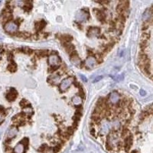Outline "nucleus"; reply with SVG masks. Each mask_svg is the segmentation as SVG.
<instances>
[{
	"mask_svg": "<svg viewBox=\"0 0 153 153\" xmlns=\"http://www.w3.org/2000/svg\"><path fill=\"white\" fill-rule=\"evenodd\" d=\"M18 26L16 22H15L13 21H7L5 25H4V29L6 32L8 33H10V34H12V33H15L16 32L18 31Z\"/></svg>",
	"mask_w": 153,
	"mask_h": 153,
	"instance_id": "1",
	"label": "nucleus"
},
{
	"mask_svg": "<svg viewBox=\"0 0 153 153\" xmlns=\"http://www.w3.org/2000/svg\"><path fill=\"white\" fill-rule=\"evenodd\" d=\"M90 18V15L87 12H85L84 10H79L76 14V19L78 22H84L87 21Z\"/></svg>",
	"mask_w": 153,
	"mask_h": 153,
	"instance_id": "2",
	"label": "nucleus"
},
{
	"mask_svg": "<svg viewBox=\"0 0 153 153\" xmlns=\"http://www.w3.org/2000/svg\"><path fill=\"white\" fill-rule=\"evenodd\" d=\"M73 81H74V80H73V78L71 77V76H69V77L63 80L62 82H61L60 84V90L61 92L66 91L67 89L70 87V85L73 83Z\"/></svg>",
	"mask_w": 153,
	"mask_h": 153,
	"instance_id": "3",
	"label": "nucleus"
},
{
	"mask_svg": "<svg viewBox=\"0 0 153 153\" xmlns=\"http://www.w3.org/2000/svg\"><path fill=\"white\" fill-rule=\"evenodd\" d=\"M120 100V95L117 92H112L109 96V102L111 104H117Z\"/></svg>",
	"mask_w": 153,
	"mask_h": 153,
	"instance_id": "4",
	"label": "nucleus"
},
{
	"mask_svg": "<svg viewBox=\"0 0 153 153\" xmlns=\"http://www.w3.org/2000/svg\"><path fill=\"white\" fill-rule=\"evenodd\" d=\"M48 63L51 66L54 67V66H59L60 63V59L57 55L55 54H51L48 57Z\"/></svg>",
	"mask_w": 153,
	"mask_h": 153,
	"instance_id": "5",
	"label": "nucleus"
},
{
	"mask_svg": "<svg viewBox=\"0 0 153 153\" xmlns=\"http://www.w3.org/2000/svg\"><path fill=\"white\" fill-rule=\"evenodd\" d=\"M70 61H71V63L73 64H74L75 66H77V67H80L81 64V58L78 57L77 54L76 53V51H73V53L70 54Z\"/></svg>",
	"mask_w": 153,
	"mask_h": 153,
	"instance_id": "6",
	"label": "nucleus"
},
{
	"mask_svg": "<svg viewBox=\"0 0 153 153\" xmlns=\"http://www.w3.org/2000/svg\"><path fill=\"white\" fill-rule=\"evenodd\" d=\"M18 133V129L16 126L15 125H12L10 128L8 129V130L7 132V134H6V137H7V139H12L16 136Z\"/></svg>",
	"mask_w": 153,
	"mask_h": 153,
	"instance_id": "7",
	"label": "nucleus"
},
{
	"mask_svg": "<svg viewBox=\"0 0 153 153\" xmlns=\"http://www.w3.org/2000/svg\"><path fill=\"white\" fill-rule=\"evenodd\" d=\"M100 28L97 27H90V28L88 29L87 32V35L90 38H93V37H97L100 35Z\"/></svg>",
	"mask_w": 153,
	"mask_h": 153,
	"instance_id": "8",
	"label": "nucleus"
},
{
	"mask_svg": "<svg viewBox=\"0 0 153 153\" xmlns=\"http://www.w3.org/2000/svg\"><path fill=\"white\" fill-rule=\"evenodd\" d=\"M97 63V59L96 57H94L93 56H89L85 60V66L87 67H93L95 66V64Z\"/></svg>",
	"mask_w": 153,
	"mask_h": 153,
	"instance_id": "9",
	"label": "nucleus"
},
{
	"mask_svg": "<svg viewBox=\"0 0 153 153\" xmlns=\"http://www.w3.org/2000/svg\"><path fill=\"white\" fill-rule=\"evenodd\" d=\"M111 128V124L109 123L108 121L104 120L102 123H101V131L103 134H106L109 133Z\"/></svg>",
	"mask_w": 153,
	"mask_h": 153,
	"instance_id": "10",
	"label": "nucleus"
},
{
	"mask_svg": "<svg viewBox=\"0 0 153 153\" xmlns=\"http://www.w3.org/2000/svg\"><path fill=\"white\" fill-rule=\"evenodd\" d=\"M24 150H25V146L21 142H19L15 146L13 153H24Z\"/></svg>",
	"mask_w": 153,
	"mask_h": 153,
	"instance_id": "11",
	"label": "nucleus"
},
{
	"mask_svg": "<svg viewBox=\"0 0 153 153\" xmlns=\"http://www.w3.org/2000/svg\"><path fill=\"white\" fill-rule=\"evenodd\" d=\"M16 97H17V91L14 90V89H12L11 91L8 92L7 96H6L7 100L8 101H14L15 100V98H16Z\"/></svg>",
	"mask_w": 153,
	"mask_h": 153,
	"instance_id": "12",
	"label": "nucleus"
},
{
	"mask_svg": "<svg viewBox=\"0 0 153 153\" xmlns=\"http://www.w3.org/2000/svg\"><path fill=\"white\" fill-rule=\"evenodd\" d=\"M133 144V137L132 136H128L125 139V151H129Z\"/></svg>",
	"mask_w": 153,
	"mask_h": 153,
	"instance_id": "13",
	"label": "nucleus"
},
{
	"mask_svg": "<svg viewBox=\"0 0 153 153\" xmlns=\"http://www.w3.org/2000/svg\"><path fill=\"white\" fill-rule=\"evenodd\" d=\"M95 15L97 17L98 20L100 21H103L106 18V14L102 10H99V9H94Z\"/></svg>",
	"mask_w": 153,
	"mask_h": 153,
	"instance_id": "14",
	"label": "nucleus"
},
{
	"mask_svg": "<svg viewBox=\"0 0 153 153\" xmlns=\"http://www.w3.org/2000/svg\"><path fill=\"white\" fill-rule=\"evenodd\" d=\"M45 24H46V22L44 20L39 21H38V22L35 23V29L37 31H41L45 27Z\"/></svg>",
	"mask_w": 153,
	"mask_h": 153,
	"instance_id": "15",
	"label": "nucleus"
},
{
	"mask_svg": "<svg viewBox=\"0 0 153 153\" xmlns=\"http://www.w3.org/2000/svg\"><path fill=\"white\" fill-rule=\"evenodd\" d=\"M72 102L75 106H80L82 103V98L80 96H75L73 97Z\"/></svg>",
	"mask_w": 153,
	"mask_h": 153,
	"instance_id": "16",
	"label": "nucleus"
},
{
	"mask_svg": "<svg viewBox=\"0 0 153 153\" xmlns=\"http://www.w3.org/2000/svg\"><path fill=\"white\" fill-rule=\"evenodd\" d=\"M60 79V76L57 74H53L49 77V80H51V81H50V82H52L53 84H57L59 82Z\"/></svg>",
	"mask_w": 153,
	"mask_h": 153,
	"instance_id": "17",
	"label": "nucleus"
},
{
	"mask_svg": "<svg viewBox=\"0 0 153 153\" xmlns=\"http://www.w3.org/2000/svg\"><path fill=\"white\" fill-rule=\"evenodd\" d=\"M111 126L113 128V129H119L121 127V122H119V120H118V119H114V120L112 122V125H111Z\"/></svg>",
	"mask_w": 153,
	"mask_h": 153,
	"instance_id": "18",
	"label": "nucleus"
},
{
	"mask_svg": "<svg viewBox=\"0 0 153 153\" xmlns=\"http://www.w3.org/2000/svg\"><path fill=\"white\" fill-rule=\"evenodd\" d=\"M60 39L62 40V41L64 43H65L66 44V43H69L70 41H71L73 38H72V36L66 35H63V37H61Z\"/></svg>",
	"mask_w": 153,
	"mask_h": 153,
	"instance_id": "19",
	"label": "nucleus"
},
{
	"mask_svg": "<svg viewBox=\"0 0 153 153\" xmlns=\"http://www.w3.org/2000/svg\"><path fill=\"white\" fill-rule=\"evenodd\" d=\"M23 112H24V114H25L26 116H30L33 113V110H32V108H31V107L27 106V107H25V108H24Z\"/></svg>",
	"mask_w": 153,
	"mask_h": 153,
	"instance_id": "20",
	"label": "nucleus"
},
{
	"mask_svg": "<svg viewBox=\"0 0 153 153\" xmlns=\"http://www.w3.org/2000/svg\"><path fill=\"white\" fill-rule=\"evenodd\" d=\"M151 15H152V12L150 11V9H147L145 12V13L143 14V19L144 20L149 19V18H150V17H151Z\"/></svg>",
	"mask_w": 153,
	"mask_h": 153,
	"instance_id": "21",
	"label": "nucleus"
},
{
	"mask_svg": "<svg viewBox=\"0 0 153 153\" xmlns=\"http://www.w3.org/2000/svg\"><path fill=\"white\" fill-rule=\"evenodd\" d=\"M8 69L9 71H11V72H15V70H17V66L15 65L14 63H12V64H9V65H8Z\"/></svg>",
	"mask_w": 153,
	"mask_h": 153,
	"instance_id": "22",
	"label": "nucleus"
},
{
	"mask_svg": "<svg viewBox=\"0 0 153 153\" xmlns=\"http://www.w3.org/2000/svg\"><path fill=\"white\" fill-rule=\"evenodd\" d=\"M60 148H61V147H60V145H55L54 147H53L51 149H52V151H53L54 153H57L60 150Z\"/></svg>",
	"mask_w": 153,
	"mask_h": 153,
	"instance_id": "23",
	"label": "nucleus"
},
{
	"mask_svg": "<svg viewBox=\"0 0 153 153\" xmlns=\"http://www.w3.org/2000/svg\"><path fill=\"white\" fill-rule=\"evenodd\" d=\"M124 73H121L120 75L117 76L116 77H115V80L116 81H122V80H124Z\"/></svg>",
	"mask_w": 153,
	"mask_h": 153,
	"instance_id": "24",
	"label": "nucleus"
},
{
	"mask_svg": "<svg viewBox=\"0 0 153 153\" xmlns=\"http://www.w3.org/2000/svg\"><path fill=\"white\" fill-rule=\"evenodd\" d=\"M21 143L23 144V145L25 146V148L28 146V138H24V139L21 140Z\"/></svg>",
	"mask_w": 153,
	"mask_h": 153,
	"instance_id": "25",
	"label": "nucleus"
},
{
	"mask_svg": "<svg viewBox=\"0 0 153 153\" xmlns=\"http://www.w3.org/2000/svg\"><path fill=\"white\" fill-rule=\"evenodd\" d=\"M12 3H14V4H15L17 6H22L24 5V4L25 2H24L22 1H15V2H12Z\"/></svg>",
	"mask_w": 153,
	"mask_h": 153,
	"instance_id": "26",
	"label": "nucleus"
},
{
	"mask_svg": "<svg viewBox=\"0 0 153 153\" xmlns=\"http://www.w3.org/2000/svg\"><path fill=\"white\" fill-rule=\"evenodd\" d=\"M22 51L24 52V53H26V54H32V50L31 48H23Z\"/></svg>",
	"mask_w": 153,
	"mask_h": 153,
	"instance_id": "27",
	"label": "nucleus"
},
{
	"mask_svg": "<svg viewBox=\"0 0 153 153\" xmlns=\"http://www.w3.org/2000/svg\"><path fill=\"white\" fill-rule=\"evenodd\" d=\"M48 149V146H47V145H45V144H44V145H41V147L40 148V151H41V152H44V151H45V150H47Z\"/></svg>",
	"mask_w": 153,
	"mask_h": 153,
	"instance_id": "28",
	"label": "nucleus"
},
{
	"mask_svg": "<svg viewBox=\"0 0 153 153\" xmlns=\"http://www.w3.org/2000/svg\"><path fill=\"white\" fill-rule=\"evenodd\" d=\"M103 78V76H97L96 78L94 79V81H93V83H97V82H99L100 80H102Z\"/></svg>",
	"mask_w": 153,
	"mask_h": 153,
	"instance_id": "29",
	"label": "nucleus"
},
{
	"mask_svg": "<svg viewBox=\"0 0 153 153\" xmlns=\"http://www.w3.org/2000/svg\"><path fill=\"white\" fill-rule=\"evenodd\" d=\"M80 77H81V79L84 82H87V78L86 77V76H85L84 75H83V74H80Z\"/></svg>",
	"mask_w": 153,
	"mask_h": 153,
	"instance_id": "30",
	"label": "nucleus"
},
{
	"mask_svg": "<svg viewBox=\"0 0 153 153\" xmlns=\"http://www.w3.org/2000/svg\"><path fill=\"white\" fill-rule=\"evenodd\" d=\"M48 54V51L47 50H44V51H40V54L41 55V56H45L46 54Z\"/></svg>",
	"mask_w": 153,
	"mask_h": 153,
	"instance_id": "31",
	"label": "nucleus"
},
{
	"mask_svg": "<svg viewBox=\"0 0 153 153\" xmlns=\"http://www.w3.org/2000/svg\"><path fill=\"white\" fill-rule=\"evenodd\" d=\"M139 93H140L141 96L144 97V96H145V95H146V92H145V90H141L140 92H139Z\"/></svg>",
	"mask_w": 153,
	"mask_h": 153,
	"instance_id": "32",
	"label": "nucleus"
},
{
	"mask_svg": "<svg viewBox=\"0 0 153 153\" xmlns=\"http://www.w3.org/2000/svg\"><path fill=\"white\" fill-rule=\"evenodd\" d=\"M3 119H4V115L2 114V112H0V121H2Z\"/></svg>",
	"mask_w": 153,
	"mask_h": 153,
	"instance_id": "33",
	"label": "nucleus"
},
{
	"mask_svg": "<svg viewBox=\"0 0 153 153\" xmlns=\"http://www.w3.org/2000/svg\"><path fill=\"white\" fill-rule=\"evenodd\" d=\"M123 51H124L123 50H121V51H119V56H120V57H122V54H123Z\"/></svg>",
	"mask_w": 153,
	"mask_h": 153,
	"instance_id": "34",
	"label": "nucleus"
},
{
	"mask_svg": "<svg viewBox=\"0 0 153 153\" xmlns=\"http://www.w3.org/2000/svg\"><path fill=\"white\" fill-rule=\"evenodd\" d=\"M1 57H2V54H1V51H0V58H1Z\"/></svg>",
	"mask_w": 153,
	"mask_h": 153,
	"instance_id": "35",
	"label": "nucleus"
}]
</instances>
